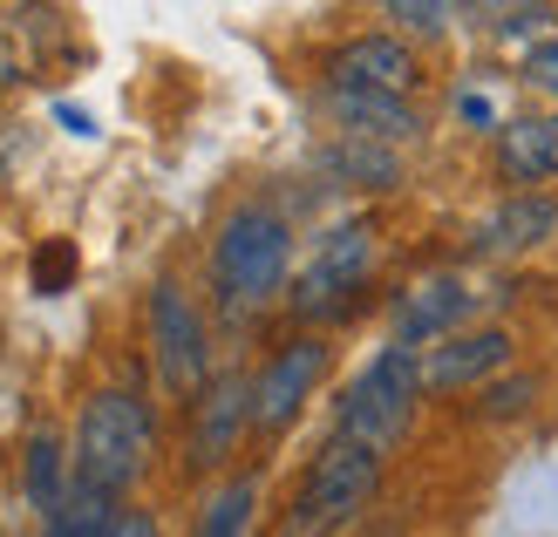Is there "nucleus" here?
<instances>
[{
    "label": "nucleus",
    "instance_id": "nucleus-17",
    "mask_svg": "<svg viewBox=\"0 0 558 537\" xmlns=\"http://www.w3.org/2000/svg\"><path fill=\"white\" fill-rule=\"evenodd\" d=\"M327 171H333V178H368V191H396L402 163H396V150H381V144H361V136H341V144L327 150Z\"/></svg>",
    "mask_w": 558,
    "mask_h": 537
},
{
    "label": "nucleus",
    "instance_id": "nucleus-12",
    "mask_svg": "<svg viewBox=\"0 0 558 537\" xmlns=\"http://www.w3.org/2000/svg\"><path fill=\"white\" fill-rule=\"evenodd\" d=\"M327 109L333 123H341L348 136H361V144H409L415 130H423V117L402 102V96H368V89H327Z\"/></svg>",
    "mask_w": 558,
    "mask_h": 537
},
{
    "label": "nucleus",
    "instance_id": "nucleus-3",
    "mask_svg": "<svg viewBox=\"0 0 558 537\" xmlns=\"http://www.w3.org/2000/svg\"><path fill=\"white\" fill-rule=\"evenodd\" d=\"M415 394H423V361H415L409 347L388 341L361 375L348 381V402H341V436L375 449V456H388V449L402 442L409 415H415Z\"/></svg>",
    "mask_w": 558,
    "mask_h": 537
},
{
    "label": "nucleus",
    "instance_id": "nucleus-5",
    "mask_svg": "<svg viewBox=\"0 0 558 537\" xmlns=\"http://www.w3.org/2000/svg\"><path fill=\"white\" fill-rule=\"evenodd\" d=\"M368 272H375V224L348 218V224H333L327 239H314V252H306V266L293 279V306L306 320H333L368 286Z\"/></svg>",
    "mask_w": 558,
    "mask_h": 537
},
{
    "label": "nucleus",
    "instance_id": "nucleus-24",
    "mask_svg": "<svg viewBox=\"0 0 558 537\" xmlns=\"http://www.w3.org/2000/svg\"><path fill=\"white\" fill-rule=\"evenodd\" d=\"M457 117H463V123H490L497 109H490V96H477V89H463V96H457Z\"/></svg>",
    "mask_w": 558,
    "mask_h": 537
},
{
    "label": "nucleus",
    "instance_id": "nucleus-15",
    "mask_svg": "<svg viewBox=\"0 0 558 537\" xmlns=\"http://www.w3.org/2000/svg\"><path fill=\"white\" fill-rule=\"evenodd\" d=\"M497 163H505V178L511 184H545V178H558L551 171V123L545 117H518V123H505L497 130Z\"/></svg>",
    "mask_w": 558,
    "mask_h": 537
},
{
    "label": "nucleus",
    "instance_id": "nucleus-23",
    "mask_svg": "<svg viewBox=\"0 0 558 537\" xmlns=\"http://www.w3.org/2000/svg\"><path fill=\"white\" fill-rule=\"evenodd\" d=\"M109 537H157V517L150 511H123L117 524H109Z\"/></svg>",
    "mask_w": 558,
    "mask_h": 537
},
{
    "label": "nucleus",
    "instance_id": "nucleus-19",
    "mask_svg": "<svg viewBox=\"0 0 558 537\" xmlns=\"http://www.w3.org/2000/svg\"><path fill=\"white\" fill-rule=\"evenodd\" d=\"M388 21L415 27V35H442L457 21V8H442V0H388Z\"/></svg>",
    "mask_w": 558,
    "mask_h": 537
},
{
    "label": "nucleus",
    "instance_id": "nucleus-18",
    "mask_svg": "<svg viewBox=\"0 0 558 537\" xmlns=\"http://www.w3.org/2000/svg\"><path fill=\"white\" fill-rule=\"evenodd\" d=\"M253 503H259V484H253V476L218 484V497L205 503V517H198V537H245V524H253Z\"/></svg>",
    "mask_w": 558,
    "mask_h": 537
},
{
    "label": "nucleus",
    "instance_id": "nucleus-14",
    "mask_svg": "<svg viewBox=\"0 0 558 537\" xmlns=\"http://www.w3.org/2000/svg\"><path fill=\"white\" fill-rule=\"evenodd\" d=\"M21 484H27V503L41 511V524L62 511V497H69V484H75V456L62 449V436H54V429H35V436H27Z\"/></svg>",
    "mask_w": 558,
    "mask_h": 537
},
{
    "label": "nucleus",
    "instance_id": "nucleus-4",
    "mask_svg": "<svg viewBox=\"0 0 558 537\" xmlns=\"http://www.w3.org/2000/svg\"><path fill=\"white\" fill-rule=\"evenodd\" d=\"M375 484H381V456H375V449L333 436L320 456H314V469H306V484H300L293 530H300V537H327V530L354 524L361 503L375 497Z\"/></svg>",
    "mask_w": 558,
    "mask_h": 537
},
{
    "label": "nucleus",
    "instance_id": "nucleus-20",
    "mask_svg": "<svg viewBox=\"0 0 558 537\" xmlns=\"http://www.w3.org/2000/svg\"><path fill=\"white\" fill-rule=\"evenodd\" d=\"M524 82H532L538 96H551V102H558V35H551V41H538L532 54H524Z\"/></svg>",
    "mask_w": 558,
    "mask_h": 537
},
{
    "label": "nucleus",
    "instance_id": "nucleus-11",
    "mask_svg": "<svg viewBox=\"0 0 558 537\" xmlns=\"http://www.w3.org/2000/svg\"><path fill=\"white\" fill-rule=\"evenodd\" d=\"M511 361V333L505 327H477V333H457L423 361V388L429 394H463V388H484L497 367Z\"/></svg>",
    "mask_w": 558,
    "mask_h": 537
},
{
    "label": "nucleus",
    "instance_id": "nucleus-21",
    "mask_svg": "<svg viewBox=\"0 0 558 537\" xmlns=\"http://www.w3.org/2000/svg\"><path fill=\"white\" fill-rule=\"evenodd\" d=\"M532 394H538L532 375H524V381H505V388L484 394V415H518V408H532Z\"/></svg>",
    "mask_w": 558,
    "mask_h": 537
},
{
    "label": "nucleus",
    "instance_id": "nucleus-6",
    "mask_svg": "<svg viewBox=\"0 0 558 537\" xmlns=\"http://www.w3.org/2000/svg\"><path fill=\"white\" fill-rule=\"evenodd\" d=\"M150 354L157 375L171 394H205V314L184 300L178 279H157L150 286Z\"/></svg>",
    "mask_w": 558,
    "mask_h": 537
},
{
    "label": "nucleus",
    "instance_id": "nucleus-16",
    "mask_svg": "<svg viewBox=\"0 0 558 537\" xmlns=\"http://www.w3.org/2000/svg\"><path fill=\"white\" fill-rule=\"evenodd\" d=\"M117 517H123L117 497H102V490H89V484H69L62 511L48 517L41 537H109V524H117Z\"/></svg>",
    "mask_w": 558,
    "mask_h": 537
},
{
    "label": "nucleus",
    "instance_id": "nucleus-13",
    "mask_svg": "<svg viewBox=\"0 0 558 537\" xmlns=\"http://www.w3.org/2000/svg\"><path fill=\"white\" fill-rule=\"evenodd\" d=\"M558 232V205L545 191H511L505 205H497L484 224H477V252H532V245H545Z\"/></svg>",
    "mask_w": 558,
    "mask_h": 537
},
{
    "label": "nucleus",
    "instance_id": "nucleus-7",
    "mask_svg": "<svg viewBox=\"0 0 558 537\" xmlns=\"http://www.w3.org/2000/svg\"><path fill=\"white\" fill-rule=\"evenodd\" d=\"M470 306H477V293H470L463 272H429L415 279V286L396 300V347H429V341H457V327L470 320Z\"/></svg>",
    "mask_w": 558,
    "mask_h": 537
},
{
    "label": "nucleus",
    "instance_id": "nucleus-22",
    "mask_svg": "<svg viewBox=\"0 0 558 537\" xmlns=\"http://www.w3.org/2000/svg\"><path fill=\"white\" fill-rule=\"evenodd\" d=\"M69 272H75V252H69V245H48L41 259H35V286H41V293H54Z\"/></svg>",
    "mask_w": 558,
    "mask_h": 537
},
{
    "label": "nucleus",
    "instance_id": "nucleus-2",
    "mask_svg": "<svg viewBox=\"0 0 558 537\" xmlns=\"http://www.w3.org/2000/svg\"><path fill=\"white\" fill-rule=\"evenodd\" d=\"M150 442H157V429H150V408L136 402V394H123V388L89 394V408L75 422V484H89L102 497H123L136 476H144Z\"/></svg>",
    "mask_w": 558,
    "mask_h": 537
},
{
    "label": "nucleus",
    "instance_id": "nucleus-9",
    "mask_svg": "<svg viewBox=\"0 0 558 537\" xmlns=\"http://www.w3.org/2000/svg\"><path fill=\"white\" fill-rule=\"evenodd\" d=\"M415 54L396 35H361L327 62V89H368V96H409Z\"/></svg>",
    "mask_w": 558,
    "mask_h": 537
},
{
    "label": "nucleus",
    "instance_id": "nucleus-1",
    "mask_svg": "<svg viewBox=\"0 0 558 537\" xmlns=\"http://www.w3.org/2000/svg\"><path fill=\"white\" fill-rule=\"evenodd\" d=\"M287 266H293V232L272 205H239L226 224H218V245H211V279H218V300L232 314H253L266 306L279 286H287Z\"/></svg>",
    "mask_w": 558,
    "mask_h": 537
},
{
    "label": "nucleus",
    "instance_id": "nucleus-8",
    "mask_svg": "<svg viewBox=\"0 0 558 537\" xmlns=\"http://www.w3.org/2000/svg\"><path fill=\"white\" fill-rule=\"evenodd\" d=\"M320 375H327V347L320 341L279 347L253 381V429H287V422L306 408V394L320 388Z\"/></svg>",
    "mask_w": 558,
    "mask_h": 537
},
{
    "label": "nucleus",
    "instance_id": "nucleus-25",
    "mask_svg": "<svg viewBox=\"0 0 558 537\" xmlns=\"http://www.w3.org/2000/svg\"><path fill=\"white\" fill-rule=\"evenodd\" d=\"M551 123V171H558V117H545Z\"/></svg>",
    "mask_w": 558,
    "mask_h": 537
},
{
    "label": "nucleus",
    "instance_id": "nucleus-10",
    "mask_svg": "<svg viewBox=\"0 0 558 537\" xmlns=\"http://www.w3.org/2000/svg\"><path fill=\"white\" fill-rule=\"evenodd\" d=\"M245 422H253V381H245V375L205 381L198 415H191V456H198V463H226L239 449V436H245Z\"/></svg>",
    "mask_w": 558,
    "mask_h": 537
}]
</instances>
